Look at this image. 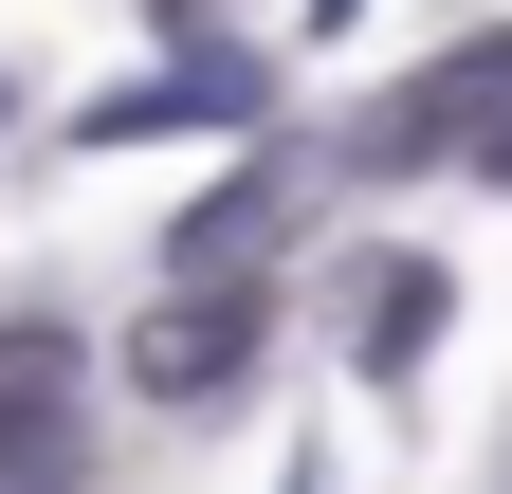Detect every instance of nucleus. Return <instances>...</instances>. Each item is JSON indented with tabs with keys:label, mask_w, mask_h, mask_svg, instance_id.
I'll return each mask as SVG.
<instances>
[{
	"label": "nucleus",
	"mask_w": 512,
	"mask_h": 494,
	"mask_svg": "<svg viewBox=\"0 0 512 494\" xmlns=\"http://www.w3.org/2000/svg\"><path fill=\"white\" fill-rule=\"evenodd\" d=\"M92 421H74V348L55 330H0V494H74Z\"/></svg>",
	"instance_id": "nucleus-1"
},
{
	"label": "nucleus",
	"mask_w": 512,
	"mask_h": 494,
	"mask_svg": "<svg viewBox=\"0 0 512 494\" xmlns=\"http://www.w3.org/2000/svg\"><path fill=\"white\" fill-rule=\"evenodd\" d=\"M238 366H256V293H165V312L128 330V385L147 403H220Z\"/></svg>",
	"instance_id": "nucleus-2"
},
{
	"label": "nucleus",
	"mask_w": 512,
	"mask_h": 494,
	"mask_svg": "<svg viewBox=\"0 0 512 494\" xmlns=\"http://www.w3.org/2000/svg\"><path fill=\"white\" fill-rule=\"evenodd\" d=\"M256 92H275V74L202 37V55H165L147 92H92V147H147V129H256Z\"/></svg>",
	"instance_id": "nucleus-3"
},
{
	"label": "nucleus",
	"mask_w": 512,
	"mask_h": 494,
	"mask_svg": "<svg viewBox=\"0 0 512 494\" xmlns=\"http://www.w3.org/2000/svg\"><path fill=\"white\" fill-rule=\"evenodd\" d=\"M476 92H494V37H458L421 92H384L366 129H348V165H439V147H476Z\"/></svg>",
	"instance_id": "nucleus-4"
},
{
	"label": "nucleus",
	"mask_w": 512,
	"mask_h": 494,
	"mask_svg": "<svg viewBox=\"0 0 512 494\" xmlns=\"http://www.w3.org/2000/svg\"><path fill=\"white\" fill-rule=\"evenodd\" d=\"M439 312H458V293H439V257H384V275L348 293V330H366V366H403V348H439Z\"/></svg>",
	"instance_id": "nucleus-5"
},
{
	"label": "nucleus",
	"mask_w": 512,
	"mask_h": 494,
	"mask_svg": "<svg viewBox=\"0 0 512 494\" xmlns=\"http://www.w3.org/2000/svg\"><path fill=\"white\" fill-rule=\"evenodd\" d=\"M476 165L512 183V37H494V92H476Z\"/></svg>",
	"instance_id": "nucleus-6"
},
{
	"label": "nucleus",
	"mask_w": 512,
	"mask_h": 494,
	"mask_svg": "<svg viewBox=\"0 0 512 494\" xmlns=\"http://www.w3.org/2000/svg\"><path fill=\"white\" fill-rule=\"evenodd\" d=\"M275 494H330V458H293V476H275Z\"/></svg>",
	"instance_id": "nucleus-7"
},
{
	"label": "nucleus",
	"mask_w": 512,
	"mask_h": 494,
	"mask_svg": "<svg viewBox=\"0 0 512 494\" xmlns=\"http://www.w3.org/2000/svg\"><path fill=\"white\" fill-rule=\"evenodd\" d=\"M147 19H220V0H147Z\"/></svg>",
	"instance_id": "nucleus-8"
}]
</instances>
